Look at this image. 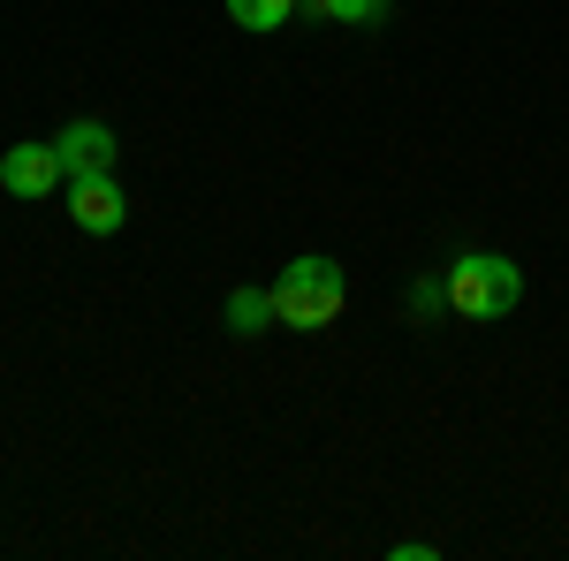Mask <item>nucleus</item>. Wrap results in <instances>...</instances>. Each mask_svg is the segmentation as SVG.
Here are the masks:
<instances>
[{
  "instance_id": "nucleus-6",
  "label": "nucleus",
  "mask_w": 569,
  "mask_h": 561,
  "mask_svg": "<svg viewBox=\"0 0 569 561\" xmlns=\"http://www.w3.org/2000/svg\"><path fill=\"white\" fill-rule=\"evenodd\" d=\"M220 319H228V334L251 342V334L273 327V297H266V289H228V311H220Z\"/></svg>"
},
{
  "instance_id": "nucleus-2",
  "label": "nucleus",
  "mask_w": 569,
  "mask_h": 561,
  "mask_svg": "<svg viewBox=\"0 0 569 561\" xmlns=\"http://www.w3.org/2000/svg\"><path fill=\"white\" fill-rule=\"evenodd\" d=\"M440 289H448L456 319H509L525 303V266L501 259V251H463V259H448Z\"/></svg>"
},
{
  "instance_id": "nucleus-3",
  "label": "nucleus",
  "mask_w": 569,
  "mask_h": 561,
  "mask_svg": "<svg viewBox=\"0 0 569 561\" xmlns=\"http://www.w3.org/2000/svg\"><path fill=\"white\" fill-rule=\"evenodd\" d=\"M69 220H77L84 236H122L130 198H122L114 168H107V174H69Z\"/></svg>"
},
{
  "instance_id": "nucleus-7",
  "label": "nucleus",
  "mask_w": 569,
  "mask_h": 561,
  "mask_svg": "<svg viewBox=\"0 0 569 561\" xmlns=\"http://www.w3.org/2000/svg\"><path fill=\"white\" fill-rule=\"evenodd\" d=\"M311 23H357V31H372V23H388V0H297Z\"/></svg>"
},
{
  "instance_id": "nucleus-4",
  "label": "nucleus",
  "mask_w": 569,
  "mask_h": 561,
  "mask_svg": "<svg viewBox=\"0 0 569 561\" xmlns=\"http://www.w3.org/2000/svg\"><path fill=\"white\" fill-rule=\"evenodd\" d=\"M53 182H69L61 152H53V137H46V144H8V152H0V190H8V198L31 206V198H46Z\"/></svg>"
},
{
  "instance_id": "nucleus-1",
  "label": "nucleus",
  "mask_w": 569,
  "mask_h": 561,
  "mask_svg": "<svg viewBox=\"0 0 569 561\" xmlns=\"http://www.w3.org/2000/svg\"><path fill=\"white\" fill-rule=\"evenodd\" d=\"M266 297H273V327H289V334H319V327L342 319V303H350V273L311 251V259L281 266V281H273Z\"/></svg>"
},
{
  "instance_id": "nucleus-8",
  "label": "nucleus",
  "mask_w": 569,
  "mask_h": 561,
  "mask_svg": "<svg viewBox=\"0 0 569 561\" xmlns=\"http://www.w3.org/2000/svg\"><path fill=\"white\" fill-rule=\"evenodd\" d=\"M297 16V0H228V23L236 31H281Z\"/></svg>"
},
{
  "instance_id": "nucleus-5",
  "label": "nucleus",
  "mask_w": 569,
  "mask_h": 561,
  "mask_svg": "<svg viewBox=\"0 0 569 561\" xmlns=\"http://www.w3.org/2000/svg\"><path fill=\"white\" fill-rule=\"evenodd\" d=\"M53 152H61V168H69V174H107L114 160H122V144H114L107 122H69V130L53 137Z\"/></svg>"
}]
</instances>
